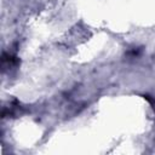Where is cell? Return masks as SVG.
<instances>
[{
	"label": "cell",
	"mask_w": 155,
	"mask_h": 155,
	"mask_svg": "<svg viewBox=\"0 0 155 155\" xmlns=\"http://www.w3.org/2000/svg\"><path fill=\"white\" fill-rule=\"evenodd\" d=\"M17 58L16 57H13V56H11V54H7V53H4L2 54V65L4 67H8V68H11V67H13L15 64H17Z\"/></svg>",
	"instance_id": "obj_1"
},
{
	"label": "cell",
	"mask_w": 155,
	"mask_h": 155,
	"mask_svg": "<svg viewBox=\"0 0 155 155\" xmlns=\"http://www.w3.org/2000/svg\"><path fill=\"white\" fill-rule=\"evenodd\" d=\"M145 98L151 103V105H153V109L155 110V99H153V98H150V96H145Z\"/></svg>",
	"instance_id": "obj_2"
}]
</instances>
